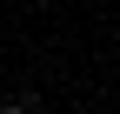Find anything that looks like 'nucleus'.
Segmentation results:
<instances>
[{
  "label": "nucleus",
  "instance_id": "nucleus-1",
  "mask_svg": "<svg viewBox=\"0 0 120 114\" xmlns=\"http://www.w3.org/2000/svg\"><path fill=\"white\" fill-rule=\"evenodd\" d=\"M0 114H27V107H0Z\"/></svg>",
  "mask_w": 120,
  "mask_h": 114
}]
</instances>
